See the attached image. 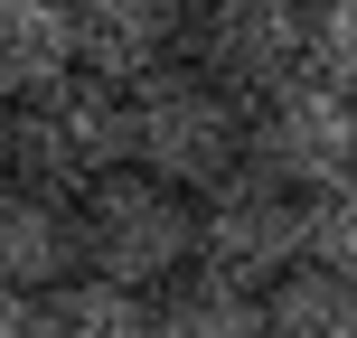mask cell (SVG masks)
<instances>
[{
    "instance_id": "1",
    "label": "cell",
    "mask_w": 357,
    "mask_h": 338,
    "mask_svg": "<svg viewBox=\"0 0 357 338\" xmlns=\"http://www.w3.org/2000/svg\"><path fill=\"white\" fill-rule=\"evenodd\" d=\"M75 245H85V272H104V282L169 291L178 272H197V188L132 160L75 197Z\"/></svg>"
},
{
    "instance_id": "2",
    "label": "cell",
    "mask_w": 357,
    "mask_h": 338,
    "mask_svg": "<svg viewBox=\"0 0 357 338\" xmlns=\"http://www.w3.org/2000/svg\"><path fill=\"white\" fill-rule=\"evenodd\" d=\"M132 160L207 197L216 178H235L254 160V104L226 85V75H207L188 56V66L132 85Z\"/></svg>"
},
{
    "instance_id": "3",
    "label": "cell",
    "mask_w": 357,
    "mask_h": 338,
    "mask_svg": "<svg viewBox=\"0 0 357 338\" xmlns=\"http://www.w3.org/2000/svg\"><path fill=\"white\" fill-rule=\"evenodd\" d=\"M10 141H19V178H38L56 197H85L113 169H132V85L75 66L66 85L10 104Z\"/></svg>"
},
{
    "instance_id": "4",
    "label": "cell",
    "mask_w": 357,
    "mask_h": 338,
    "mask_svg": "<svg viewBox=\"0 0 357 338\" xmlns=\"http://www.w3.org/2000/svg\"><path fill=\"white\" fill-rule=\"evenodd\" d=\"M197 263L245 291H273L282 272H301L310 263V188H291L254 160L235 178H216L197 197Z\"/></svg>"
},
{
    "instance_id": "5",
    "label": "cell",
    "mask_w": 357,
    "mask_h": 338,
    "mask_svg": "<svg viewBox=\"0 0 357 338\" xmlns=\"http://www.w3.org/2000/svg\"><path fill=\"white\" fill-rule=\"evenodd\" d=\"M254 169L291 178V188H329L357 169V94L329 75H291V85L254 94Z\"/></svg>"
},
{
    "instance_id": "6",
    "label": "cell",
    "mask_w": 357,
    "mask_h": 338,
    "mask_svg": "<svg viewBox=\"0 0 357 338\" xmlns=\"http://www.w3.org/2000/svg\"><path fill=\"white\" fill-rule=\"evenodd\" d=\"M197 66L245 104L310 75V0H197Z\"/></svg>"
},
{
    "instance_id": "7",
    "label": "cell",
    "mask_w": 357,
    "mask_h": 338,
    "mask_svg": "<svg viewBox=\"0 0 357 338\" xmlns=\"http://www.w3.org/2000/svg\"><path fill=\"white\" fill-rule=\"evenodd\" d=\"M75 38L94 75L151 85L197 56V0H75Z\"/></svg>"
},
{
    "instance_id": "8",
    "label": "cell",
    "mask_w": 357,
    "mask_h": 338,
    "mask_svg": "<svg viewBox=\"0 0 357 338\" xmlns=\"http://www.w3.org/2000/svg\"><path fill=\"white\" fill-rule=\"evenodd\" d=\"M85 272L75 245V197L38 188V178H0V282L10 291H56Z\"/></svg>"
},
{
    "instance_id": "9",
    "label": "cell",
    "mask_w": 357,
    "mask_h": 338,
    "mask_svg": "<svg viewBox=\"0 0 357 338\" xmlns=\"http://www.w3.org/2000/svg\"><path fill=\"white\" fill-rule=\"evenodd\" d=\"M75 66H85L75 0H0V104H29V94L66 85Z\"/></svg>"
},
{
    "instance_id": "10",
    "label": "cell",
    "mask_w": 357,
    "mask_h": 338,
    "mask_svg": "<svg viewBox=\"0 0 357 338\" xmlns=\"http://www.w3.org/2000/svg\"><path fill=\"white\" fill-rule=\"evenodd\" d=\"M151 338H264V291L197 263L169 291H151Z\"/></svg>"
},
{
    "instance_id": "11",
    "label": "cell",
    "mask_w": 357,
    "mask_h": 338,
    "mask_svg": "<svg viewBox=\"0 0 357 338\" xmlns=\"http://www.w3.org/2000/svg\"><path fill=\"white\" fill-rule=\"evenodd\" d=\"M264 338H357V282L301 263L264 291Z\"/></svg>"
},
{
    "instance_id": "12",
    "label": "cell",
    "mask_w": 357,
    "mask_h": 338,
    "mask_svg": "<svg viewBox=\"0 0 357 338\" xmlns=\"http://www.w3.org/2000/svg\"><path fill=\"white\" fill-rule=\"evenodd\" d=\"M47 338H151V291L75 272V282L47 291Z\"/></svg>"
},
{
    "instance_id": "13",
    "label": "cell",
    "mask_w": 357,
    "mask_h": 338,
    "mask_svg": "<svg viewBox=\"0 0 357 338\" xmlns=\"http://www.w3.org/2000/svg\"><path fill=\"white\" fill-rule=\"evenodd\" d=\"M310 263L357 282V169L329 178V188H310Z\"/></svg>"
},
{
    "instance_id": "14",
    "label": "cell",
    "mask_w": 357,
    "mask_h": 338,
    "mask_svg": "<svg viewBox=\"0 0 357 338\" xmlns=\"http://www.w3.org/2000/svg\"><path fill=\"white\" fill-rule=\"evenodd\" d=\"M310 75L357 94V0H310Z\"/></svg>"
},
{
    "instance_id": "15",
    "label": "cell",
    "mask_w": 357,
    "mask_h": 338,
    "mask_svg": "<svg viewBox=\"0 0 357 338\" xmlns=\"http://www.w3.org/2000/svg\"><path fill=\"white\" fill-rule=\"evenodd\" d=\"M0 338H47V291H10L0 282Z\"/></svg>"
},
{
    "instance_id": "16",
    "label": "cell",
    "mask_w": 357,
    "mask_h": 338,
    "mask_svg": "<svg viewBox=\"0 0 357 338\" xmlns=\"http://www.w3.org/2000/svg\"><path fill=\"white\" fill-rule=\"evenodd\" d=\"M0 178H19V141H10V104H0Z\"/></svg>"
}]
</instances>
